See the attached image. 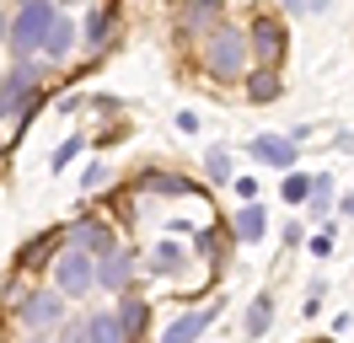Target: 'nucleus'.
I'll return each mask as SVG.
<instances>
[{"mask_svg":"<svg viewBox=\"0 0 354 343\" xmlns=\"http://www.w3.org/2000/svg\"><path fill=\"white\" fill-rule=\"evenodd\" d=\"M177 257H183V252H177L172 241H161V247H156V257H151V268H156V274H172V268H177Z\"/></svg>","mask_w":354,"mask_h":343,"instance_id":"a211bd4d","label":"nucleus"},{"mask_svg":"<svg viewBox=\"0 0 354 343\" xmlns=\"http://www.w3.org/2000/svg\"><path fill=\"white\" fill-rule=\"evenodd\" d=\"M75 247L81 252H113V236L108 225H75Z\"/></svg>","mask_w":354,"mask_h":343,"instance_id":"9b49d317","label":"nucleus"},{"mask_svg":"<svg viewBox=\"0 0 354 343\" xmlns=\"http://www.w3.org/2000/svg\"><path fill=\"white\" fill-rule=\"evenodd\" d=\"M86 338L91 343H129V338H124V327H118V317H91L86 322Z\"/></svg>","mask_w":354,"mask_h":343,"instance_id":"f8f14e48","label":"nucleus"},{"mask_svg":"<svg viewBox=\"0 0 354 343\" xmlns=\"http://www.w3.org/2000/svg\"><path fill=\"white\" fill-rule=\"evenodd\" d=\"M91 274H97V284L118 290V284L129 279V257H124V252H102V268H91Z\"/></svg>","mask_w":354,"mask_h":343,"instance_id":"9d476101","label":"nucleus"},{"mask_svg":"<svg viewBox=\"0 0 354 343\" xmlns=\"http://www.w3.org/2000/svg\"><path fill=\"white\" fill-rule=\"evenodd\" d=\"M268 322H274V300L258 295V300H252V311H247V333H252V338H263Z\"/></svg>","mask_w":354,"mask_h":343,"instance_id":"4468645a","label":"nucleus"},{"mask_svg":"<svg viewBox=\"0 0 354 343\" xmlns=\"http://www.w3.org/2000/svg\"><path fill=\"white\" fill-rule=\"evenodd\" d=\"M54 17H59V11H54L48 0H27L22 11H17V21H11V48H17V54H32V48L44 43Z\"/></svg>","mask_w":354,"mask_h":343,"instance_id":"f257e3e1","label":"nucleus"},{"mask_svg":"<svg viewBox=\"0 0 354 343\" xmlns=\"http://www.w3.org/2000/svg\"><path fill=\"white\" fill-rule=\"evenodd\" d=\"M65 317V300L59 295H27V306H22V322H32V327H44V322H59Z\"/></svg>","mask_w":354,"mask_h":343,"instance_id":"0eeeda50","label":"nucleus"},{"mask_svg":"<svg viewBox=\"0 0 354 343\" xmlns=\"http://www.w3.org/2000/svg\"><path fill=\"white\" fill-rule=\"evenodd\" d=\"M0 33H6V21H0Z\"/></svg>","mask_w":354,"mask_h":343,"instance_id":"393cba45","label":"nucleus"},{"mask_svg":"<svg viewBox=\"0 0 354 343\" xmlns=\"http://www.w3.org/2000/svg\"><path fill=\"white\" fill-rule=\"evenodd\" d=\"M32 343H48V338H32Z\"/></svg>","mask_w":354,"mask_h":343,"instance_id":"b1692460","label":"nucleus"},{"mask_svg":"<svg viewBox=\"0 0 354 343\" xmlns=\"http://www.w3.org/2000/svg\"><path fill=\"white\" fill-rule=\"evenodd\" d=\"M70 38H75V27H70L65 17H54V21H48V33H44V43H38V48H44L48 59H65V54H70Z\"/></svg>","mask_w":354,"mask_h":343,"instance_id":"1a4fd4ad","label":"nucleus"},{"mask_svg":"<svg viewBox=\"0 0 354 343\" xmlns=\"http://www.w3.org/2000/svg\"><path fill=\"white\" fill-rule=\"evenodd\" d=\"M274 97H279V75L263 64V70L252 75V102H274Z\"/></svg>","mask_w":354,"mask_h":343,"instance_id":"2eb2a0df","label":"nucleus"},{"mask_svg":"<svg viewBox=\"0 0 354 343\" xmlns=\"http://www.w3.org/2000/svg\"><path fill=\"white\" fill-rule=\"evenodd\" d=\"M204 167L215 172V177H225V172H231V156H225V150H209V156H204Z\"/></svg>","mask_w":354,"mask_h":343,"instance_id":"4be33fe9","label":"nucleus"},{"mask_svg":"<svg viewBox=\"0 0 354 343\" xmlns=\"http://www.w3.org/2000/svg\"><path fill=\"white\" fill-rule=\"evenodd\" d=\"M102 183H108V172H102V167H91L86 177H81V188H86V193H91V188H102Z\"/></svg>","mask_w":354,"mask_h":343,"instance_id":"5701e85b","label":"nucleus"},{"mask_svg":"<svg viewBox=\"0 0 354 343\" xmlns=\"http://www.w3.org/2000/svg\"><path fill=\"white\" fill-rule=\"evenodd\" d=\"M221 11V0H188V11H183V27H199V21H209Z\"/></svg>","mask_w":354,"mask_h":343,"instance_id":"f3484780","label":"nucleus"},{"mask_svg":"<svg viewBox=\"0 0 354 343\" xmlns=\"http://www.w3.org/2000/svg\"><path fill=\"white\" fill-rule=\"evenodd\" d=\"M263 210H258V204H247V210H236V236H242V241H258V236H263Z\"/></svg>","mask_w":354,"mask_h":343,"instance_id":"ddd939ff","label":"nucleus"},{"mask_svg":"<svg viewBox=\"0 0 354 343\" xmlns=\"http://www.w3.org/2000/svg\"><path fill=\"white\" fill-rule=\"evenodd\" d=\"M252 156H258V161H268V167H279V172L295 167V145H290V140H279V134H263V140H252Z\"/></svg>","mask_w":354,"mask_h":343,"instance_id":"423d86ee","label":"nucleus"},{"mask_svg":"<svg viewBox=\"0 0 354 343\" xmlns=\"http://www.w3.org/2000/svg\"><path fill=\"white\" fill-rule=\"evenodd\" d=\"M252 54H258L268 70L279 64V54H285V27H279L274 17H258V21H252Z\"/></svg>","mask_w":354,"mask_h":343,"instance_id":"20e7f679","label":"nucleus"},{"mask_svg":"<svg viewBox=\"0 0 354 343\" xmlns=\"http://www.w3.org/2000/svg\"><path fill=\"white\" fill-rule=\"evenodd\" d=\"M108 21H113L108 11H97V17L86 21V38H91V43H102V38H108Z\"/></svg>","mask_w":354,"mask_h":343,"instance_id":"412c9836","label":"nucleus"},{"mask_svg":"<svg viewBox=\"0 0 354 343\" xmlns=\"http://www.w3.org/2000/svg\"><path fill=\"white\" fill-rule=\"evenodd\" d=\"M306 193H311V183L301 177V172H290V177H285V198H290V204H301Z\"/></svg>","mask_w":354,"mask_h":343,"instance_id":"6ab92c4d","label":"nucleus"},{"mask_svg":"<svg viewBox=\"0 0 354 343\" xmlns=\"http://www.w3.org/2000/svg\"><path fill=\"white\" fill-rule=\"evenodd\" d=\"M54 279H59V290H65V295H86L91 284H97V274H91V252L70 247L65 257H54Z\"/></svg>","mask_w":354,"mask_h":343,"instance_id":"7ed1b4c3","label":"nucleus"},{"mask_svg":"<svg viewBox=\"0 0 354 343\" xmlns=\"http://www.w3.org/2000/svg\"><path fill=\"white\" fill-rule=\"evenodd\" d=\"M204 64H209L215 75H236V70L247 64V38H242V33H231V27L209 33V43H204Z\"/></svg>","mask_w":354,"mask_h":343,"instance_id":"f03ea898","label":"nucleus"},{"mask_svg":"<svg viewBox=\"0 0 354 343\" xmlns=\"http://www.w3.org/2000/svg\"><path fill=\"white\" fill-rule=\"evenodd\" d=\"M145 188L151 193H188V183L183 177H145Z\"/></svg>","mask_w":354,"mask_h":343,"instance_id":"aec40b11","label":"nucleus"},{"mask_svg":"<svg viewBox=\"0 0 354 343\" xmlns=\"http://www.w3.org/2000/svg\"><path fill=\"white\" fill-rule=\"evenodd\" d=\"M118 327H124V338H134V333L145 327V306H140V300H124V311H118Z\"/></svg>","mask_w":354,"mask_h":343,"instance_id":"dca6fc26","label":"nucleus"},{"mask_svg":"<svg viewBox=\"0 0 354 343\" xmlns=\"http://www.w3.org/2000/svg\"><path fill=\"white\" fill-rule=\"evenodd\" d=\"M209 322H215V311H188V317H177L172 327H167V338H161V343H194V338H204Z\"/></svg>","mask_w":354,"mask_h":343,"instance_id":"6e6552de","label":"nucleus"},{"mask_svg":"<svg viewBox=\"0 0 354 343\" xmlns=\"http://www.w3.org/2000/svg\"><path fill=\"white\" fill-rule=\"evenodd\" d=\"M32 81H38V70H32V64H22L11 81H0V118H6V113H17V107L32 97Z\"/></svg>","mask_w":354,"mask_h":343,"instance_id":"39448f33","label":"nucleus"}]
</instances>
